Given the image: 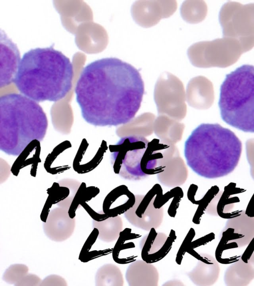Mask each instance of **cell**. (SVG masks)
<instances>
[{
	"label": "cell",
	"mask_w": 254,
	"mask_h": 286,
	"mask_svg": "<svg viewBox=\"0 0 254 286\" xmlns=\"http://www.w3.org/2000/svg\"><path fill=\"white\" fill-rule=\"evenodd\" d=\"M218 188L216 186L212 187L205 195V196L200 200H198V206L193 215L192 221L196 224L200 223L201 218L205 212L206 209L210 202L211 200L217 194V190Z\"/></svg>",
	"instance_id": "44dd1931"
},
{
	"label": "cell",
	"mask_w": 254,
	"mask_h": 286,
	"mask_svg": "<svg viewBox=\"0 0 254 286\" xmlns=\"http://www.w3.org/2000/svg\"><path fill=\"white\" fill-rule=\"evenodd\" d=\"M196 265L188 273L190 281L198 286H209L217 280L220 272L218 262L211 255L199 253L195 257Z\"/></svg>",
	"instance_id": "7c38bea8"
},
{
	"label": "cell",
	"mask_w": 254,
	"mask_h": 286,
	"mask_svg": "<svg viewBox=\"0 0 254 286\" xmlns=\"http://www.w3.org/2000/svg\"><path fill=\"white\" fill-rule=\"evenodd\" d=\"M75 225V217L69 215L68 211L58 207L49 212L43 227L46 235L51 240L62 242L72 234Z\"/></svg>",
	"instance_id": "9c48e42d"
},
{
	"label": "cell",
	"mask_w": 254,
	"mask_h": 286,
	"mask_svg": "<svg viewBox=\"0 0 254 286\" xmlns=\"http://www.w3.org/2000/svg\"><path fill=\"white\" fill-rule=\"evenodd\" d=\"M48 128L45 113L37 102L11 93L0 97V149L18 156L35 141H42Z\"/></svg>",
	"instance_id": "277c9868"
},
{
	"label": "cell",
	"mask_w": 254,
	"mask_h": 286,
	"mask_svg": "<svg viewBox=\"0 0 254 286\" xmlns=\"http://www.w3.org/2000/svg\"><path fill=\"white\" fill-rule=\"evenodd\" d=\"M140 236L138 234L131 233V229L129 228L122 230L113 250L114 261L119 264H127L135 261L137 257L135 245L130 240Z\"/></svg>",
	"instance_id": "2e32d148"
},
{
	"label": "cell",
	"mask_w": 254,
	"mask_h": 286,
	"mask_svg": "<svg viewBox=\"0 0 254 286\" xmlns=\"http://www.w3.org/2000/svg\"><path fill=\"white\" fill-rule=\"evenodd\" d=\"M16 45L1 30L0 32V87L13 82L20 62Z\"/></svg>",
	"instance_id": "8fae6325"
},
{
	"label": "cell",
	"mask_w": 254,
	"mask_h": 286,
	"mask_svg": "<svg viewBox=\"0 0 254 286\" xmlns=\"http://www.w3.org/2000/svg\"><path fill=\"white\" fill-rule=\"evenodd\" d=\"M195 232L193 228H190L184 239L176 255V262L178 265L182 263L184 256L186 252L188 253L194 237Z\"/></svg>",
	"instance_id": "7402d4cb"
},
{
	"label": "cell",
	"mask_w": 254,
	"mask_h": 286,
	"mask_svg": "<svg viewBox=\"0 0 254 286\" xmlns=\"http://www.w3.org/2000/svg\"><path fill=\"white\" fill-rule=\"evenodd\" d=\"M176 238V232L173 229L171 230L168 236L163 232H157L156 229L152 228L139 242L142 259L151 264L160 261L170 252Z\"/></svg>",
	"instance_id": "ba28073f"
},
{
	"label": "cell",
	"mask_w": 254,
	"mask_h": 286,
	"mask_svg": "<svg viewBox=\"0 0 254 286\" xmlns=\"http://www.w3.org/2000/svg\"><path fill=\"white\" fill-rule=\"evenodd\" d=\"M93 228L98 231V238L105 242L117 240L123 230V220L120 215L109 216L100 221L93 220Z\"/></svg>",
	"instance_id": "ac0fdd59"
},
{
	"label": "cell",
	"mask_w": 254,
	"mask_h": 286,
	"mask_svg": "<svg viewBox=\"0 0 254 286\" xmlns=\"http://www.w3.org/2000/svg\"><path fill=\"white\" fill-rule=\"evenodd\" d=\"M28 267L23 264H14L10 266L4 273L3 280L8 284H15L25 276L28 273Z\"/></svg>",
	"instance_id": "ffe728a7"
},
{
	"label": "cell",
	"mask_w": 254,
	"mask_h": 286,
	"mask_svg": "<svg viewBox=\"0 0 254 286\" xmlns=\"http://www.w3.org/2000/svg\"><path fill=\"white\" fill-rule=\"evenodd\" d=\"M167 146L158 139L149 141L141 136L124 137L110 145L111 162L114 172L128 180H140L165 170L163 151Z\"/></svg>",
	"instance_id": "5b68a950"
},
{
	"label": "cell",
	"mask_w": 254,
	"mask_h": 286,
	"mask_svg": "<svg viewBox=\"0 0 254 286\" xmlns=\"http://www.w3.org/2000/svg\"><path fill=\"white\" fill-rule=\"evenodd\" d=\"M229 194L225 191L221 195L216 194L208 205L205 212L211 215L219 216L225 219H230L239 215L243 210L232 211L234 203L239 202V198H229Z\"/></svg>",
	"instance_id": "e0dca14e"
},
{
	"label": "cell",
	"mask_w": 254,
	"mask_h": 286,
	"mask_svg": "<svg viewBox=\"0 0 254 286\" xmlns=\"http://www.w3.org/2000/svg\"><path fill=\"white\" fill-rule=\"evenodd\" d=\"M126 280L129 286H157L159 273L151 263L136 260L127 267Z\"/></svg>",
	"instance_id": "4fadbf2b"
},
{
	"label": "cell",
	"mask_w": 254,
	"mask_h": 286,
	"mask_svg": "<svg viewBox=\"0 0 254 286\" xmlns=\"http://www.w3.org/2000/svg\"><path fill=\"white\" fill-rule=\"evenodd\" d=\"M254 237L252 239L250 243L248 245V246L244 253L242 254L241 256V259L245 262H247L249 259L250 258L251 256L254 253Z\"/></svg>",
	"instance_id": "484cf974"
},
{
	"label": "cell",
	"mask_w": 254,
	"mask_h": 286,
	"mask_svg": "<svg viewBox=\"0 0 254 286\" xmlns=\"http://www.w3.org/2000/svg\"><path fill=\"white\" fill-rule=\"evenodd\" d=\"M242 144L230 130L218 124L202 123L191 133L184 144L187 165L207 179L226 176L237 166Z\"/></svg>",
	"instance_id": "3957f363"
},
{
	"label": "cell",
	"mask_w": 254,
	"mask_h": 286,
	"mask_svg": "<svg viewBox=\"0 0 254 286\" xmlns=\"http://www.w3.org/2000/svg\"><path fill=\"white\" fill-rule=\"evenodd\" d=\"M135 202V195L125 185L119 186L112 190L105 198L103 212L110 216L125 214Z\"/></svg>",
	"instance_id": "5bb4252c"
},
{
	"label": "cell",
	"mask_w": 254,
	"mask_h": 286,
	"mask_svg": "<svg viewBox=\"0 0 254 286\" xmlns=\"http://www.w3.org/2000/svg\"><path fill=\"white\" fill-rule=\"evenodd\" d=\"M254 237V217L243 211L241 214L226 221L220 238L237 243L239 248L248 245Z\"/></svg>",
	"instance_id": "30bf717a"
},
{
	"label": "cell",
	"mask_w": 254,
	"mask_h": 286,
	"mask_svg": "<svg viewBox=\"0 0 254 286\" xmlns=\"http://www.w3.org/2000/svg\"><path fill=\"white\" fill-rule=\"evenodd\" d=\"M41 280L38 277L35 275L27 274L20 279L14 286H38L40 285L39 282Z\"/></svg>",
	"instance_id": "cb8c5ba5"
},
{
	"label": "cell",
	"mask_w": 254,
	"mask_h": 286,
	"mask_svg": "<svg viewBox=\"0 0 254 286\" xmlns=\"http://www.w3.org/2000/svg\"><path fill=\"white\" fill-rule=\"evenodd\" d=\"M197 189V186L191 184L188 190V198L193 204L198 205V201L195 199L194 196Z\"/></svg>",
	"instance_id": "4316f807"
},
{
	"label": "cell",
	"mask_w": 254,
	"mask_h": 286,
	"mask_svg": "<svg viewBox=\"0 0 254 286\" xmlns=\"http://www.w3.org/2000/svg\"><path fill=\"white\" fill-rule=\"evenodd\" d=\"M74 72L68 58L53 47L31 49L22 56L13 82L21 94L37 102H56L70 90Z\"/></svg>",
	"instance_id": "7a4b0ae2"
},
{
	"label": "cell",
	"mask_w": 254,
	"mask_h": 286,
	"mask_svg": "<svg viewBox=\"0 0 254 286\" xmlns=\"http://www.w3.org/2000/svg\"><path fill=\"white\" fill-rule=\"evenodd\" d=\"M144 92L139 72L115 58H103L87 65L75 87L82 118L100 127L129 122L140 108Z\"/></svg>",
	"instance_id": "6da1fadb"
},
{
	"label": "cell",
	"mask_w": 254,
	"mask_h": 286,
	"mask_svg": "<svg viewBox=\"0 0 254 286\" xmlns=\"http://www.w3.org/2000/svg\"><path fill=\"white\" fill-rule=\"evenodd\" d=\"M159 185L155 184L145 195H135L134 205L124 214L127 220L135 227L149 231L161 225L163 208H156L153 204Z\"/></svg>",
	"instance_id": "52a82bcc"
},
{
	"label": "cell",
	"mask_w": 254,
	"mask_h": 286,
	"mask_svg": "<svg viewBox=\"0 0 254 286\" xmlns=\"http://www.w3.org/2000/svg\"><path fill=\"white\" fill-rule=\"evenodd\" d=\"M214 237L215 235L212 232L192 241L188 253L190 254L192 251H194V248L207 243L214 239Z\"/></svg>",
	"instance_id": "d4e9b609"
},
{
	"label": "cell",
	"mask_w": 254,
	"mask_h": 286,
	"mask_svg": "<svg viewBox=\"0 0 254 286\" xmlns=\"http://www.w3.org/2000/svg\"><path fill=\"white\" fill-rule=\"evenodd\" d=\"M183 196V191L182 188L179 187L168 209V214L170 216L172 217H175L180 202Z\"/></svg>",
	"instance_id": "603a6c76"
},
{
	"label": "cell",
	"mask_w": 254,
	"mask_h": 286,
	"mask_svg": "<svg viewBox=\"0 0 254 286\" xmlns=\"http://www.w3.org/2000/svg\"><path fill=\"white\" fill-rule=\"evenodd\" d=\"M222 120L247 133H254V66L244 65L226 75L218 101Z\"/></svg>",
	"instance_id": "8992f818"
},
{
	"label": "cell",
	"mask_w": 254,
	"mask_h": 286,
	"mask_svg": "<svg viewBox=\"0 0 254 286\" xmlns=\"http://www.w3.org/2000/svg\"><path fill=\"white\" fill-rule=\"evenodd\" d=\"M254 279V252L247 262L241 258L225 271L224 281L228 286H245Z\"/></svg>",
	"instance_id": "9a60e30c"
},
{
	"label": "cell",
	"mask_w": 254,
	"mask_h": 286,
	"mask_svg": "<svg viewBox=\"0 0 254 286\" xmlns=\"http://www.w3.org/2000/svg\"><path fill=\"white\" fill-rule=\"evenodd\" d=\"M96 286H123L124 279L120 269L113 264L101 266L95 275Z\"/></svg>",
	"instance_id": "d6986e66"
}]
</instances>
